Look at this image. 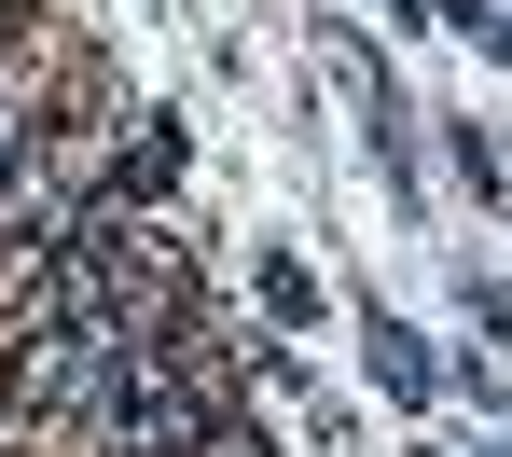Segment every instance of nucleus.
<instances>
[{
    "instance_id": "obj_1",
    "label": "nucleus",
    "mask_w": 512,
    "mask_h": 457,
    "mask_svg": "<svg viewBox=\"0 0 512 457\" xmlns=\"http://www.w3.org/2000/svg\"><path fill=\"white\" fill-rule=\"evenodd\" d=\"M194 457H277V430H263L250 402H222V416H208V430H194Z\"/></svg>"
},
{
    "instance_id": "obj_2",
    "label": "nucleus",
    "mask_w": 512,
    "mask_h": 457,
    "mask_svg": "<svg viewBox=\"0 0 512 457\" xmlns=\"http://www.w3.org/2000/svg\"><path fill=\"white\" fill-rule=\"evenodd\" d=\"M374 374H388L402 402H416V388H429V347H416V333H402V319H374Z\"/></svg>"
}]
</instances>
